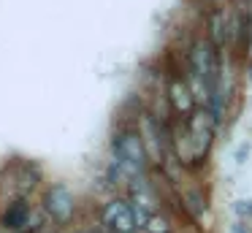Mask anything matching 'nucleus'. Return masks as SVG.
<instances>
[{
	"mask_svg": "<svg viewBox=\"0 0 252 233\" xmlns=\"http://www.w3.org/2000/svg\"><path fill=\"white\" fill-rule=\"evenodd\" d=\"M30 222H33V206H30L25 198H17V200L8 203L0 225L8 228V231H14V233H28V231H33Z\"/></svg>",
	"mask_w": 252,
	"mask_h": 233,
	"instance_id": "obj_6",
	"label": "nucleus"
},
{
	"mask_svg": "<svg viewBox=\"0 0 252 233\" xmlns=\"http://www.w3.org/2000/svg\"><path fill=\"white\" fill-rule=\"evenodd\" d=\"M127 200L133 203V209H141L147 214H155L160 211V193L155 187V182L144 173V176H136L130 184H127Z\"/></svg>",
	"mask_w": 252,
	"mask_h": 233,
	"instance_id": "obj_4",
	"label": "nucleus"
},
{
	"mask_svg": "<svg viewBox=\"0 0 252 233\" xmlns=\"http://www.w3.org/2000/svg\"><path fill=\"white\" fill-rule=\"evenodd\" d=\"M230 30H228V19H225V11H214L209 16V41H212L214 49H222L225 41H228Z\"/></svg>",
	"mask_w": 252,
	"mask_h": 233,
	"instance_id": "obj_7",
	"label": "nucleus"
},
{
	"mask_svg": "<svg viewBox=\"0 0 252 233\" xmlns=\"http://www.w3.org/2000/svg\"><path fill=\"white\" fill-rule=\"evenodd\" d=\"M214 128H217V119L209 108H195V114L187 119L174 117V122H171V149L176 155V163L185 168L203 166L214 141Z\"/></svg>",
	"mask_w": 252,
	"mask_h": 233,
	"instance_id": "obj_1",
	"label": "nucleus"
},
{
	"mask_svg": "<svg viewBox=\"0 0 252 233\" xmlns=\"http://www.w3.org/2000/svg\"><path fill=\"white\" fill-rule=\"evenodd\" d=\"M44 209L49 220H55L57 225H68L73 220V211H76V198L65 184H52L44 195Z\"/></svg>",
	"mask_w": 252,
	"mask_h": 233,
	"instance_id": "obj_3",
	"label": "nucleus"
},
{
	"mask_svg": "<svg viewBox=\"0 0 252 233\" xmlns=\"http://www.w3.org/2000/svg\"><path fill=\"white\" fill-rule=\"evenodd\" d=\"M141 231L144 233H171V222L163 211H155V214H149L147 225H144Z\"/></svg>",
	"mask_w": 252,
	"mask_h": 233,
	"instance_id": "obj_8",
	"label": "nucleus"
},
{
	"mask_svg": "<svg viewBox=\"0 0 252 233\" xmlns=\"http://www.w3.org/2000/svg\"><path fill=\"white\" fill-rule=\"evenodd\" d=\"M100 222L109 228L111 233H136V211L127 198H111L100 209Z\"/></svg>",
	"mask_w": 252,
	"mask_h": 233,
	"instance_id": "obj_2",
	"label": "nucleus"
},
{
	"mask_svg": "<svg viewBox=\"0 0 252 233\" xmlns=\"http://www.w3.org/2000/svg\"><path fill=\"white\" fill-rule=\"evenodd\" d=\"M0 233H14V231H8V228H3V225H0Z\"/></svg>",
	"mask_w": 252,
	"mask_h": 233,
	"instance_id": "obj_11",
	"label": "nucleus"
},
{
	"mask_svg": "<svg viewBox=\"0 0 252 233\" xmlns=\"http://www.w3.org/2000/svg\"><path fill=\"white\" fill-rule=\"evenodd\" d=\"M165 95H168V106L174 108L176 117L187 119V117H192V114H195L198 100H195V95H192L190 84L185 81V76H171Z\"/></svg>",
	"mask_w": 252,
	"mask_h": 233,
	"instance_id": "obj_5",
	"label": "nucleus"
},
{
	"mask_svg": "<svg viewBox=\"0 0 252 233\" xmlns=\"http://www.w3.org/2000/svg\"><path fill=\"white\" fill-rule=\"evenodd\" d=\"M233 233H252V228H247L244 222H236V225H233Z\"/></svg>",
	"mask_w": 252,
	"mask_h": 233,
	"instance_id": "obj_10",
	"label": "nucleus"
},
{
	"mask_svg": "<svg viewBox=\"0 0 252 233\" xmlns=\"http://www.w3.org/2000/svg\"><path fill=\"white\" fill-rule=\"evenodd\" d=\"M236 214L239 217H247V220H252V200H236Z\"/></svg>",
	"mask_w": 252,
	"mask_h": 233,
	"instance_id": "obj_9",
	"label": "nucleus"
},
{
	"mask_svg": "<svg viewBox=\"0 0 252 233\" xmlns=\"http://www.w3.org/2000/svg\"><path fill=\"white\" fill-rule=\"evenodd\" d=\"M136 233H138V231H136Z\"/></svg>",
	"mask_w": 252,
	"mask_h": 233,
	"instance_id": "obj_12",
	"label": "nucleus"
}]
</instances>
